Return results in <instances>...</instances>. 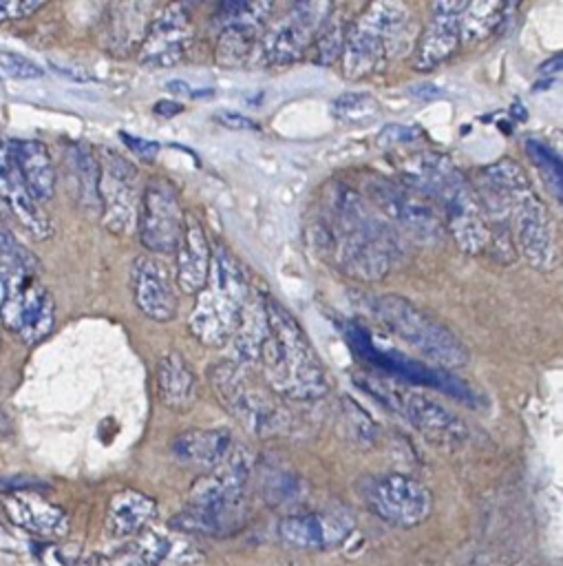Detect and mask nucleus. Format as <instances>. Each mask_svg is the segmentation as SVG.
I'll return each mask as SVG.
<instances>
[{"label":"nucleus","instance_id":"nucleus-1","mask_svg":"<svg viewBox=\"0 0 563 566\" xmlns=\"http://www.w3.org/2000/svg\"><path fill=\"white\" fill-rule=\"evenodd\" d=\"M322 252L347 276L364 283L382 281L400 250V234L375 214L347 184L325 188L322 212L314 226Z\"/></svg>","mask_w":563,"mask_h":566},{"label":"nucleus","instance_id":"nucleus-43","mask_svg":"<svg viewBox=\"0 0 563 566\" xmlns=\"http://www.w3.org/2000/svg\"><path fill=\"white\" fill-rule=\"evenodd\" d=\"M42 7H44V2H40V0H0V22L26 18Z\"/></svg>","mask_w":563,"mask_h":566},{"label":"nucleus","instance_id":"nucleus-35","mask_svg":"<svg viewBox=\"0 0 563 566\" xmlns=\"http://www.w3.org/2000/svg\"><path fill=\"white\" fill-rule=\"evenodd\" d=\"M302 491L305 482L285 467H267L261 473V493L274 506L296 502L302 495Z\"/></svg>","mask_w":563,"mask_h":566},{"label":"nucleus","instance_id":"nucleus-3","mask_svg":"<svg viewBox=\"0 0 563 566\" xmlns=\"http://www.w3.org/2000/svg\"><path fill=\"white\" fill-rule=\"evenodd\" d=\"M267 312V338L261 365L267 387L289 400H318L329 391V378L300 323L276 298L263 294Z\"/></svg>","mask_w":563,"mask_h":566},{"label":"nucleus","instance_id":"nucleus-28","mask_svg":"<svg viewBox=\"0 0 563 566\" xmlns=\"http://www.w3.org/2000/svg\"><path fill=\"white\" fill-rule=\"evenodd\" d=\"M232 436L225 429H190L174 436L170 451L181 464L214 469L232 449Z\"/></svg>","mask_w":563,"mask_h":566},{"label":"nucleus","instance_id":"nucleus-42","mask_svg":"<svg viewBox=\"0 0 563 566\" xmlns=\"http://www.w3.org/2000/svg\"><path fill=\"white\" fill-rule=\"evenodd\" d=\"M0 69L11 77H24V80L42 77V73H44L35 62H31L18 53H0Z\"/></svg>","mask_w":563,"mask_h":566},{"label":"nucleus","instance_id":"nucleus-19","mask_svg":"<svg viewBox=\"0 0 563 566\" xmlns=\"http://www.w3.org/2000/svg\"><path fill=\"white\" fill-rule=\"evenodd\" d=\"M192 15L185 4L172 2L166 4L152 20L146 31V38L139 46V62L150 69H168L183 60L192 44Z\"/></svg>","mask_w":563,"mask_h":566},{"label":"nucleus","instance_id":"nucleus-13","mask_svg":"<svg viewBox=\"0 0 563 566\" xmlns=\"http://www.w3.org/2000/svg\"><path fill=\"white\" fill-rule=\"evenodd\" d=\"M369 509L386 524L411 528L433 513V493L419 480L404 473L375 475L364 486Z\"/></svg>","mask_w":563,"mask_h":566},{"label":"nucleus","instance_id":"nucleus-25","mask_svg":"<svg viewBox=\"0 0 563 566\" xmlns=\"http://www.w3.org/2000/svg\"><path fill=\"white\" fill-rule=\"evenodd\" d=\"M152 20L150 2H115L108 7L102 27L99 42L113 55H126L139 51L146 31Z\"/></svg>","mask_w":563,"mask_h":566},{"label":"nucleus","instance_id":"nucleus-22","mask_svg":"<svg viewBox=\"0 0 563 566\" xmlns=\"http://www.w3.org/2000/svg\"><path fill=\"white\" fill-rule=\"evenodd\" d=\"M466 2H435L431 7V20L419 38L415 66L417 71H431L448 60L461 44V13Z\"/></svg>","mask_w":563,"mask_h":566},{"label":"nucleus","instance_id":"nucleus-10","mask_svg":"<svg viewBox=\"0 0 563 566\" xmlns=\"http://www.w3.org/2000/svg\"><path fill=\"white\" fill-rule=\"evenodd\" d=\"M364 192L384 221L404 228L415 239L437 243L444 237L446 228L437 208L406 184L375 175L364 179Z\"/></svg>","mask_w":563,"mask_h":566},{"label":"nucleus","instance_id":"nucleus-37","mask_svg":"<svg viewBox=\"0 0 563 566\" xmlns=\"http://www.w3.org/2000/svg\"><path fill=\"white\" fill-rule=\"evenodd\" d=\"M347 31H349V24L344 20V15L340 13V18L333 13L327 15V20L322 22L316 40H314V46H316V62L318 64H333L340 55H342V46H344V38H347Z\"/></svg>","mask_w":563,"mask_h":566},{"label":"nucleus","instance_id":"nucleus-16","mask_svg":"<svg viewBox=\"0 0 563 566\" xmlns=\"http://www.w3.org/2000/svg\"><path fill=\"white\" fill-rule=\"evenodd\" d=\"M514 248L532 270L550 272L559 263L554 219L545 201L532 190L521 195L510 212Z\"/></svg>","mask_w":563,"mask_h":566},{"label":"nucleus","instance_id":"nucleus-49","mask_svg":"<svg viewBox=\"0 0 563 566\" xmlns=\"http://www.w3.org/2000/svg\"><path fill=\"white\" fill-rule=\"evenodd\" d=\"M11 433V420L9 416L0 409V436H9Z\"/></svg>","mask_w":563,"mask_h":566},{"label":"nucleus","instance_id":"nucleus-18","mask_svg":"<svg viewBox=\"0 0 563 566\" xmlns=\"http://www.w3.org/2000/svg\"><path fill=\"white\" fill-rule=\"evenodd\" d=\"M272 2H227L221 7V20L225 22L216 46L214 60L225 69H234L247 62L254 46L261 40L263 27L272 13Z\"/></svg>","mask_w":563,"mask_h":566},{"label":"nucleus","instance_id":"nucleus-11","mask_svg":"<svg viewBox=\"0 0 563 566\" xmlns=\"http://www.w3.org/2000/svg\"><path fill=\"white\" fill-rule=\"evenodd\" d=\"M0 279L4 285L0 321L26 345L44 340L55 323V303L49 290L35 281V274H9Z\"/></svg>","mask_w":563,"mask_h":566},{"label":"nucleus","instance_id":"nucleus-2","mask_svg":"<svg viewBox=\"0 0 563 566\" xmlns=\"http://www.w3.org/2000/svg\"><path fill=\"white\" fill-rule=\"evenodd\" d=\"M402 184L426 197L444 219L446 232L466 254L488 248L490 232L477 195L455 161L437 150L413 153L400 164Z\"/></svg>","mask_w":563,"mask_h":566},{"label":"nucleus","instance_id":"nucleus-45","mask_svg":"<svg viewBox=\"0 0 563 566\" xmlns=\"http://www.w3.org/2000/svg\"><path fill=\"white\" fill-rule=\"evenodd\" d=\"M214 122H219L221 126L225 128H232V130H256L258 124L241 113H232V111H219L214 113Z\"/></svg>","mask_w":563,"mask_h":566},{"label":"nucleus","instance_id":"nucleus-26","mask_svg":"<svg viewBox=\"0 0 563 566\" xmlns=\"http://www.w3.org/2000/svg\"><path fill=\"white\" fill-rule=\"evenodd\" d=\"M177 252V285L183 294H199L208 281L210 263H212V248L205 237L203 223L194 212H185L183 230Z\"/></svg>","mask_w":563,"mask_h":566},{"label":"nucleus","instance_id":"nucleus-12","mask_svg":"<svg viewBox=\"0 0 563 566\" xmlns=\"http://www.w3.org/2000/svg\"><path fill=\"white\" fill-rule=\"evenodd\" d=\"M99 166V206L104 226L117 234L132 232L139 217V172L137 166L119 155L115 148H102L97 157Z\"/></svg>","mask_w":563,"mask_h":566},{"label":"nucleus","instance_id":"nucleus-14","mask_svg":"<svg viewBox=\"0 0 563 566\" xmlns=\"http://www.w3.org/2000/svg\"><path fill=\"white\" fill-rule=\"evenodd\" d=\"M331 2H296L274 27L261 35V57L267 66H285L302 57L314 44L322 22L331 13Z\"/></svg>","mask_w":563,"mask_h":566},{"label":"nucleus","instance_id":"nucleus-20","mask_svg":"<svg viewBox=\"0 0 563 566\" xmlns=\"http://www.w3.org/2000/svg\"><path fill=\"white\" fill-rule=\"evenodd\" d=\"M130 287L135 305L144 316L157 323H168L177 316V292L166 265L159 259L150 254L137 256L130 268Z\"/></svg>","mask_w":563,"mask_h":566},{"label":"nucleus","instance_id":"nucleus-5","mask_svg":"<svg viewBox=\"0 0 563 566\" xmlns=\"http://www.w3.org/2000/svg\"><path fill=\"white\" fill-rule=\"evenodd\" d=\"M249 290L236 256L225 245H219L212 252L208 281L188 318L192 336L208 347L225 345L238 325Z\"/></svg>","mask_w":563,"mask_h":566},{"label":"nucleus","instance_id":"nucleus-17","mask_svg":"<svg viewBox=\"0 0 563 566\" xmlns=\"http://www.w3.org/2000/svg\"><path fill=\"white\" fill-rule=\"evenodd\" d=\"M470 186L477 195L488 230L508 228L514 201L528 190H532L525 170L510 157H503L479 168Z\"/></svg>","mask_w":563,"mask_h":566},{"label":"nucleus","instance_id":"nucleus-31","mask_svg":"<svg viewBox=\"0 0 563 566\" xmlns=\"http://www.w3.org/2000/svg\"><path fill=\"white\" fill-rule=\"evenodd\" d=\"M15 157L29 195L38 203L51 199L55 192V168L46 146L35 139L15 142Z\"/></svg>","mask_w":563,"mask_h":566},{"label":"nucleus","instance_id":"nucleus-48","mask_svg":"<svg viewBox=\"0 0 563 566\" xmlns=\"http://www.w3.org/2000/svg\"><path fill=\"white\" fill-rule=\"evenodd\" d=\"M181 111H183V106H181V104H174V102H157V104H155V113H157V115L170 117V115H177V113H181Z\"/></svg>","mask_w":563,"mask_h":566},{"label":"nucleus","instance_id":"nucleus-24","mask_svg":"<svg viewBox=\"0 0 563 566\" xmlns=\"http://www.w3.org/2000/svg\"><path fill=\"white\" fill-rule=\"evenodd\" d=\"M2 506L9 520L31 535L44 539H60L68 535V515L57 504L49 502L35 491L7 493L2 497Z\"/></svg>","mask_w":563,"mask_h":566},{"label":"nucleus","instance_id":"nucleus-34","mask_svg":"<svg viewBox=\"0 0 563 566\" xmlns=\"http://www.w3.org/2000/svg\"><path fill=\"white\" fill-rule=\"evenodd\" d=\"M503 2H466L461 13V42H477L490 35L506 18Z\"/></svg>","mask_w":563,"mask_h":566},{"label":"nucleus","instance_id":"nucleus-46","mask_svg":"<svg viewBox=\"0 0 563 566\" xmlns=\"http://www.w3.org/2000/svg\"><path fill=\"white\" fill-rule=\"evenodd\" d=\"M44 486L40 480L29 478V475H0V491L7 493H18V491H33Z\"/></svg>","mask_w":563,"mask_h":566},{"label":"nucleus","instance_id":"nucleus-8","mask_svg":"<svg viewBox=\"0 0 563 566\" xmlns=\"http://www.w3.org/2000/svg\"><path fill=\"white\" fill-rule=\"evenodd\" d=\"M360 385L386 409L402 416L435 447L455 449L468 438L466 422L453 409L444 407L428 394L406 389L382 378H360Z\"/></svg>","mask_w":563,"mask_h":566},{"label":"nucleus","instance_id":"nucleus-30","mask_svg":"<svg viewBox=\"0 0 563 566\" xmlns=\"http://www.w3.org/2000/svg\"><path fill=\"white\" fill-rule=\"evenodd\" d=\"M269 325H267V312H265V301L263 294L249 290L245 305L241 310L238 325L232 334V345L236 352V363H256L263 349V343L267 338Z\"/></svg>","mask_w":563,"mask_h":566},{"label":"nucleus","instance_id":"nucleus-38","mask_svg":"<svg viewBox=\"0 0 563 566\" xmlns=\"http://www.w3.org/2000/svg\"><path fill=\"white\" fill-rule=\"evenodd\" d=\"M35 272L38 259L24 245H20L4 228H0V276Z\"/></svg>","mask_w":563,"mask_h":566},{"label":"nucleus","instance_id":"nucleus-44","mask_svg":"<svg viewBox=\"0 0 563 566\" xmlns=\"http://www.w3.org/2000/svg\"><path fill=\"white\" fill-rule=\"evenodd\" d=\"M119 137L124 139V144H126L137 157L146 159V161L155 159L157 153H159V144L152 142V139H141V137H135V135H128V133H119Z\"/></svg>","mask_w":563,"mask_h":566},{"label":"nucleus","instance_id":"nucleus-32","mask_svg":"<svg viewBox=\"0 0 563 566\" xmlns=\"http://www.w3.org/2000/svg\"><path fill=\"white\" fill-rule=\"evenodd\" d=\"M245 520V506H185L170 520L172 528L194 535H225Z\"/></svg>","mask_w":563,"mask_h":566},{"label":"nucleus","instance_id":"nucleus-23","mask_svg":"<svg viewBox=\"0 0 563 566\" xmlns=\"http://www.w3.org/2000/svg\"><path fill=\"white\" fill-rule=\"evenodd\" d=\"M353 531V522L340 513H298L278 524L283 542L305 551H325L342 544Z\"/></svg>","mask_w":563,"mask_h":566},{"label":"nucleus","instance_id":"nucleus-40","mask_svg":"<svg viewBox=\"0 0 563 566\" xmlns=\"http://www.w3.org/2000/svg\"><path fill=\"white\" fill-rule=\"evenodd\" d=\"M342 416H344V424H347V431H349V438H351L353 444H358V447H373L378 442V427H375V422L349 396L344 398Z\"/></svg>","mask_w":563,"mask_h":566},{"label":"nucleus","instance_id":"nucleus-15","mask_svg":"<svg viewBox=\"0 0 563 566\" xmlns=\"http://www.w3.org/2000/svg\"><path fill=\"white\" fill-rule=\"evenodd\" d=\"M183 219L185 212L181 208L177 186L170 179L155 175L141 192L139 217L135 228L139 232L144 248L159 254L174 252L183 230Z\"/></svg>","mask_w":563,"mask_h":566},{"label":"nucleus","instance_id":"nucleus-29","mask_svg":"<svg viewBox=\"0 0 563 566\" xmlns=\"http://www.w3.org/2000/svg\"><path fill=\"white\" fill-rule=\"evenodd\" d=\"M157 389L163 405L172 411H188L194 405L199 396L196 376L179 352H168L159 358Z\"/></svg>","mask_w":563,"mask_h":566},{"label":"nucleus","instance_id":"nucleus-36","mask_svg":"<svg viewBox=\"0 0 563 566\" xmlns=\"http://www.w3.org/2000/svg\"><path fill=\"white\" fill-rule=\"evenodd\" d=\"M525 153L532 159V164L537 166L539 175L543 177V181L550 188V192L554 195V199L561 201V197H563V168H561L559 155L545 142L534 139V137L525 139Z\"/></svg>","mask_w":563,"mask_h":566},{"label":"nucleus","instance_id":"nucleus-21","mask_svg":"<svg viewBox=\"0 0 563 566\" xmlns=\"http://www.w3.org/2000/svg\"><path fill=\"white\" fill-rule=\"evenodd\" d=\"M0 197L11 206L18 221L35 237L46 239L51 237V221L42 212L40 203L29 195L18 157H15V142L0 135Z\"/></svg>","mask_w":563,"mask_h":566},{"label":"nucleus","instance_id":"nucleus-41","mask_svg":"<svg viewBox=\"0 0 563 566\" xmlns=\"http://www.w3.org/2000/svg\"><path fill=\"white\" fill-rule=\"evenodd\" d=\"M378 99L369 93H342L333 99V115L342 122L355 124L373 117L378 113Z\"/></svg>","mask_w":563,"mask_h":566},{"label":"nucleus","instance_id":"nucleus-6","mask_svg":"<svg viewBox=\"0 0 563 566\" xmlns=\"http://www.w3.org/2000/svg\"><path fill=\"white\" fill-rule=\"evenodd\" d=\"M208 380L219 402L243 429L261 438L287 433L291 424L289 411L269 387H261L249 378L243 365L219 360L208 369Z\"/></svg>","mask_w":563,"mask_h":566},{"label":"nucleus","instance_id":"nucleus-9","mask_svg":"<svg viewBox=\"0 0 563 566\" xmlns=\"http://www.w3.org/2000/svg\"><path fill=\"white\" fill-rule=\"evenodd\" d=\"M344 334L349 345L355 349V354L367 360L369 365L393 374L395 378L411 382V385H419V387H431V389H439L470 407H475L479 402V396L475 394V389L468 387V382H464L461 378L453 376L446 369L439 367H431L426 363H419L415 358H408L395 349H380L373 345L371 336L367 334V329L358 323H347L344 325Z\"/></svg>","mask_w":563,"mask_h":566},{"label":"nucleus","instance_id":"nucleus-39","mask_svg":"<svg viewBox=\"0 0 563 566\" xmlns=\"http://www.w3.org/2000/svg\"><path fill=\"white\" fill-rule=\"evenodd\" d=\"M172 539L157 531H141L137 539L130 544L132 555L137 557L139 566H161L172 553Z\"/></svg>","mask_w":563,"mask_h":566},{"label":"nucleus","instance_id":"nucleus-33","mask_svg":"<svg viewBox=\"0 0 563 566\" xmlns=\"http://www.w3.org/2000/svg\"><path fill=\"white\" fill-rule=\"evenodd\" d=\"M66 166L71 172L73 190L79 201V206L88 212H99V192H97V181H99V166L93 148L84 142H75L66 150Z\"/></svg>","mask_w":563,"mask_h":566},{"label":"nucleus","instance_id":"nucleus-7","mask_svg":"<svg viewBox=\"0 0 563 566\" xmlns=\"http://www.w3.org/2000/svg\"><path fill=\"white\" fill-rule=\"evenodd\" d=\"M373 310L389 332L439 369H457L468 363L466 345L444 323L408 298L384 294L373 301Z\"/></svg>","mask_w":563,"mask_h":566},{"label":"nucleus","instance_id":"nucleus-47","mask_svg":"<svg viewBox=\"0 0 563 566\" xmlns=\"http://www.w3.org/2000/svg\"><path fill=\"white\" fill-rule=\"evenodd\" d=\"M79 566H139L137 557L132 555V551H124L119 555H113V557H91L86 562H82Z\"/></svg>","mask_w":563,"mask_h":566},{"label":"nucleus","instance_id":"nucleus-27","mask_svg":"<svg viewBox=\"0 0 563 566\" xmlns=\"http://www.w3.org/2000/svg\"><path fill=\"white\" fill-rule=\"evenodd\" d=\"M155 515L157 504L150 495L135 489H121L108 502L104 526L110 537L130 539L146 531Z\"/></svg>","mask_w":563,"mask_h":566},{"label":"nucleus","instance_id":"nucleus-4","mask_svg":"<svg viewBox=\"0 0 563 566\" xmlns=\"http://www.w3.org/2000/svg\"><path fill=\"white\" fill-rule=\"evenodd\" d=\"M411 9L402 2H371L349 27L342 46V73L347 80H364L382 73L408 49Z\"/></svg>","mask_w":563,"mask_h":566}]
</instances>
